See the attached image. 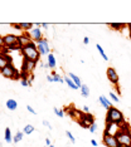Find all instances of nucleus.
Segmentation results:
<instances>
[{
  "mask_svg": "<svg viewBox=\"0 0 131 147\" xmlns=\"http://www.w3.org/2000/svg\"><path fill=\"white\" fill-rule=\"evenodd\" d=\"M37 49H38L39 54L40 55H48L50 53V49H49V45H48V40L47 39H40V40L37 43Z\"/></svg>",
  "mask_w": 131,
  "mask_h": 147,
  "instance_id": "5",
  "label": "nucleus"
},
{
  "mask_svg": "<svg viewBox=\"0 0 131 147\" xmlns=\"http://www.w3.org/2000/svg\"><path fill=\"white\" fill-rule=\"evenodd\" d=\"M53 111H54V113H56V116H58V117H60L62 118L63 116H64V112H63V109H59V108H53Z\"/></svg>",
  "mask_w": 131,
  "mask_h": 147,
  "instance_id": "27",
  "label": "nucleus"
},
{
  "mask_svg": "<svg viewBox=\"0 0 131 147\" xmlns=\"http://www.w3.org/2000/svg\"><path fill=\"white\" fill-rule=\"evenodd\" d=\"M83 43H85L86 45L88 44V43H90V38H88V36H85V38H83Z\"/></svg>",
  "mask_w": 131,
  "mask_h": 147,
  "instance_id": "39",
  "label": "nucleus"
},
{
  "mask_svg": "<svg viewBox=\"0 0 131 147\" xmlns=\"http://www.w3.org/2000/svg\"><path fill=\"white\" fill-rule=\"evenodd\" d=\"M4 42H5V47L8 48V47L13 45V44H16L18 43V35L15 34H6L4 35Z\"/></svg>",
  "mask_w": 131,
  "mask_h": 147,
  "instance_id": "11",
  "label": "nucleus"
},
{
  "mask_svg": "<svg viewBox=\"0 0 131 147\" xmlns=\"http://www.w3.org/2000/svg\"><path fill=\"white\" fill-rule=\"evenodd\" d=\"M98 102H100V105L102 106L103 108H106V109H109L110 107L112 106V105H111V103H110V101L106 98L105 96H100V97H98Z\"/></svg>",
  "mask_w": 131,
  "mask_h": 147,
  "instance_id": "17",
  "label": "nucleus"
},
{
  "mask_svg": "<svg viewBox=\"0 0 131 147\" xmlns=\"http://www.w3.org/2000/svg\"><path fill=\"white\" fill-rule=\"evenodd\" d=\"M0 74L5 78H9V79H15V78H19V72L15 69V67L13 64H8L5 65L3 69H0Z\"/></svg>",
  "mask_w": 131,
  "mask_h": 147,
  "instance_id": "3",
  "label": "nucleus"
},
{
  "mask_svg": "<svg viewBox=\"0 0 131 147\" xmlns=\"http://www.w3.org/2000/svg\"><path fill=\"white\" fill-rule=\"evenodd\" d=\"M88 129H90V132H91V133H95V132L97 131V123L95 122V123H93V125H91Z\"/></svg>",
  "mask_w": 131,
  "mask_h": 147,
  "instance_id": "29",
  "label": "nucleus"
},
{
  "mask_svg": "<svg viewBox=\"0 0 131 147\" xmlns=\"http://www.w3.org/2000/svg\"><path fill=\"white\" fill-rule=\"evenodd\" d=\"M5 141L8 143H12L13 142V136H12V131H10L9 127L5 128Z\"/></svg>",
  "mask_w": 131,
  "mask_h": 147,
  "instance_id": "22",
  "label": "nucleus"
},
{
  "mask_svg": "<svg viewBox=\"0 0 131 147\" xmlns=\"http://www.w3.org/2000/svg\"><path fill=\"white\" fill-rule=\"evenodd\" d=\"M5 106L9 111H15V109L18 108V102H16L15 99H8V101L5 102Z\"/></svg>",
  "mask_w": 131,
  "mask_h": 147,
  "instance_id": "16",
  "label": "nucleus"
},
{
  "mask_svg": "<svg viewBox=\"0 0 131 147\" xmlns=\"http://www.w3.org/2000/svg\"><path fill=\"white\" fill-rule=\"evenodd\" d=\"M20 84H22L23 87H29L28 79H20Z\"/></svg>",
  "mask_w": 131,
  "mask_h": 147,
  "instance_id": "33",
  "label": "nucleus"
},
{
  "mask_svg": "<svg viewBox=\"0 0 131 147\" xmlns=\"http://www.w3.org/2000/svg\"><path fill=\"white\" fill-rule=\"evenodd\" d=\"M42 123H43V125H44V126L48 127L49 129H52V126H50V123H49L48 121H45V119H43V122H42Z\"/></svg>",
  "mask_w": 131,
  "mask_h": 147,
  "instance_id": "37",
  "label": "nucleus"
},
{
  "mask_svg": "<svg viewBox=\"0 0 131 147\" xmlns=\"http://www.w3.org/2000/svg\"><path fill=\"white\" fill-rule=\"evenodd\" d=\"M47 63L49 64V68L50 69H54L56 68L57 63H56V57H54L53 53H49V54L47 55Z\"/></svg>",
  "mask_w": 131,
  "mask_h": 147,
  "instance_id": "14",
  "label": "nucleus"
},
{
  "mask_svg": "<svg viewBox=\"0 0 131 147\" xmlns=\"http://www.w3.org/2000/svg\"><path fill=\"white\" fill-rule=\"evenodd\" d=\"M106 123H116V125H124L125 123V117H124L122 112L117 109L116 107L111 106L107 109L106 113Z\"/></svg>",
  "mask_w": 131,
  "mask_h": 147,
  "instance_id": "2",
  "label": "nucleus"
},
{
  "mask_svg": "<svg viewBox=\"0 0 131 147\" xmlns=\"http://www.w3.org/2000/svg\"><path fill=\"white\" fill-rule=\"evenodd\" d=\"M127 132H129V135H130V138H131V127H130V126L127 127Z\"/></svg>",
  "mask_w": 131,
  "mask_h": 147,
  "instance_id": "44",
  "label": "nucleus"
},
{
  "mask_svg": "<svg viewBox=\"0 0 131 147\" xmlns=\"http://www.w3.org/2000/svg\"><path fill=\"white\" fill-rule=\"evenodd\" d=\"M0 147H1V142H0Z\"/></svg>",
  "mask_w": 131,
  "mask_h": 147,
  "instance_id": "47",
  "label": "nucleus"
},
{
  "mask_svg": "<svg viewBox=\"0 0 131 147\" xmlns=\"http://www.w3.org/2000/svg\"><path fill=\"white\" fill-rule=\"evenodd\" d=\"M48 24H47V23H43V24H42V29H48Z\"/></svg>",
  "mask_w": 131,
  "mask_h": 147,
  "instance_id": "42",
  "label": "nucleus"
},
{
  "mask_svg": "<svg viewBox=\"0 0 131 147\" xmlns=\"http://www.w3.org/2000/svg\"><path fill=\"white\" fill-rule=\"evenodd\" d=\"M33 28H34V25H33L32 23H22V30H23V32L29 33Z\"/></svg>",
  "mask_w": 131,
  "mask_h": 147,
  "instance_id": "20",
  "label": "nucleus"
},
{
  "mask_svg": "<svg viewBox=\"0 0 131 147\" xmlns=\"http://www.w3.org/2000/svg\"><path fill=\"white\" fill-rule=\"evenodd\" d=\"M34 126H32V125H26L24 128H23V133L24 135H30V133H33L34 132Z\"/></svg>",
  "mask_w": 131,
  "mask_h": 147,
  "instance_id": "23",
  "label": "nucleus"
},
{
  "mask_svg": "<svg viewBox=\"0 0 131 147\" xmlns=\"http://www.w3.org/2000/svg\"><path fill=\"white\" fill-rule=\"evenodd\" d=\"M110 28H112L113 30H122L125 26H127L126 24H124V23H110L109 24Z\"/></svg>",
  "mask_w": 131,
  "mask_h": 147,
  "instance_id": "18",
  "label": "nucleus"
},
{
  "mask_svg": "<svg viewBox=\"0 0 131 147\" xmlns=\"http://www.w3.org/2000/svg\"><path fill=\"white\" fill-rule=\"evenodd\" d=\"M26 79H28V82H29V86H32V83H33V79H34V76H33V73H30V74L26 77Z\"/></svg>",
  "mask_w": 131,
  "mask_h": 147,
  "instance_id": "32",
  "label": "nucleus"
},
{
  "mask_svg": "<svg viewBox=\"0 0 131 147\" xmlns=\"http://www.w3.org/2000/svg\"><path fill=\"white\" fill-rule=\"evenodd\" d=\"M68 77L73 81V83H75V84L77 86V88H78V89L81 88V87H82V82H81V78H79L78 76H76L75 73H71V72H69V73H68Z\"/></svg>",
  "mask_w": 131,
  "mask_h": 147,
  "instance_id": "15",
  "label": "nucleus"
},
{
  "mask_svg": "<svg viewBox=\"0 0 131 147\" xmlns=\"http://www.w3.org/2000/svg\"><path fill=\"white\" fill-rule=\"evenodd\" d=\"M91 145H92L93 147H97V142L95 141V140H91Z\"/></svg>",
  "mask_w": 131,
  "mask_h": 147,
  "instance_id": "40",
  "label": "nucleus"
},
{
  "mask_svg": "<svg viewBox=\"0 0 131 147\" xmlns=\"http://www.w3.org/2000/svg\"><path fill=\"white\" fill-rule=\"evenodd\" d=\"M82 112H83V113H90V107H88V106H83Z\"/></svg>",
  "mask_w": 131,
  "mask_h": 147,
  "instance_id": "36",
  "label": "nucleus"
},
{
  "mask_svg": "<svg viewBox=\"0 0 131 147\" xmlns=\"http://www.w3.org/2000/svg\"><path fill=\"white\" fill-rule=\"evenodd\" d=\"M23 136H24V133H23V131H18L15 133V136L13 137V142L14 143H18V142H20L23 140Z\"/></svg>",
  "mask_w": 131,
  "mask_h": 147,
  "instance_id": "21",
  "label": "nucleus"
},
{
  "mask_svg": "<svg viewBox=\"0 0 131 147\" xmlns=\"http://www.w3.org/2000/svg\"><path fill=\"white\" fill-rule=\"evenodd\" d=\"M20 51H22V54L24 57V59H28V61H32V62H35V63L39 62L40 54H39L38 49H37L35 42H32L30 44L25 45L24 48H22Z\"/></svg>",
  "mask_w": 131,
  "mask_h": 147,
  "instance_id": "1",
  "label": "nucleus"
},
{
  "mask_svg": "<svg viewBox=\"0 0 131 147\" xmlns=\"http://www.w3.org/2000/svg\"><path fill=\"white\" fill-rule=\"evenodd\" d=\"M127 29H129V34H130V38H131V23L127 24Z\"/></svg>",
  "mask_w": 131,
  "mask_h": 147,
  "instance_id": "41",
  "label": "nucleus"
},
{
  "mask_svg": "<svg viewBox=\"0 0 131 147\" xmlns=\"http://www.w3.org/2000/svg\"><path fill=\"white\" fill-rule=\"evenodd\" d=\"M120 125L116 123H106V128H105V135H110V136H116V133L120 131Z\"/></svg>",
  "mask_w": 131,
  "mask_h": 147,
  "instance_id": "8",
  "label": "nucleus"
},
{
  "mask_svg": "<svg viewBox=\"0 0 131 147\" xmlns=\"http://www.w3.org/2000/svg\"><path fill=\"white\" fill-rule=\"evenodd\" d=\"M102 142H103V145L107 146V147H117V146L120 145L115 136L105 135V133H103V140H102Z\"/></svg>",
  "mask_w": 131,
  "mask_h": 147,
  "instance_id": "6",
  "label": "nucleus"
},
{
  "mask_svg": "<svg viewBox=\"0 0 131 147\" xmlns=\"http://www.w3.org/2000/svg\"><path fill=\"white\" fill-rule=\"evenodd\" d=\"M32 42H33V40H32V38L29 36L28 33H24V34H22V35L18 36V43H19L20 48H24L25 45L30 44Z\"/></svg>",
  "mask_w": 131,
  "mask_h": 147,
  "instance_id": "10",
  "label": "nucleus"
},
{
  "mask_svg": "<svg viewBox=\"0 0 131 147\" xmlns=\"http://www.w3.org/2000/svg\"><path fill=\"white\" fill-rule=\"evenodd\" d=\"M0 48H5V42H4V36H0Z\"/></svg>",
  "mask_w": 131,
  "mask_h": 147,
  "instance_id": "34",
  "label": "nucleus"
},
{
  "mask_svg": "<svg viewBox=\"0 0 131 147\" xmlns=\"http://www.w3.org/2000/svg\"><path fill=\"white\" fill-rule=\"evenodd\" d=\"M78 123L83 128H90V126L95 123V116L92 113H83L82 118L78 121Z\"/></svg>",
  "mask_w": 131,
  "mask_h": 147,
  "instance_id": "4",
  "label": "nucleus"
},
{
  "mask_svg": "<svg viewBox=\"0 0 131 147\" xmlns=\"http://www.w3.org/2000/svg\"><path fill=\"white\" fill-rule=\"evenodd\" d=\"M52 77H53V79H54V82L57 83H64V78H62L59 74H57L56 72H52Z\"/></svg>",
  "mask_w": 131,
  "mask_h": 147,
  "instance_id": "25",
  "label": "nucleus"
},
{
  "mask_svg": "<svg viewBox=\"0 0 131 147\" xmlns=\"http://www.w3.org/2000/svg\"><path fill=\"white\" fill-rule=\"evenodd\" d=\"M96 48H97V51H98V53L101 55H102V58L105 59V61H109V57L106 55V53L103 52V49H102V47H101L100 44H96Z\"/></svg>",
  "mask_w": 131,
  "mask_h": 147,
  "instance_id": "26",
  "label": "nucleus"
},
{
  "mask_svg": "<svg viewBox=\"0 0 131 147\" xmlns=\"http://www.w3.org/2000/svg\"><path fill=\"white\" fill-rule=\"evenodd\" d=\"M29 36L32 38V40L33 42H35V43H38L40 39H43V34H42V29L39 28V26H35V28H33L32 30H30L29 33Z\"/></svg>",
  "mask_w": 131,
  "mask_h": 147,
  "instance_id": "7",
  "label": "nucleus"
},
{
  "mask_svg": "<svg viewBox=\"0 0 131 147\" xmlns=\"http://www.w3.org/2000/svg\"><path fill=\"white\" fill-rule=\"evenodd\" d=\"M110 97H111V98H112V99H113V101H115L116 103L120 101V99H119V96L115 94V93H113V92H110Z\"/></svg>",
  "mask_w": 131,
  "mask_h": 147,
  "instance_id": "30",
  "label": "nucleus"
},
{
  "mask_svg": "<svg viewBox=\"0 0 131 147\" xmlns=\"http://www.w3.org/2000/svg\"><path fill=\"white\" fill-rule=\"evenodd\" d=\"M47 147H54V145H50V146H47Z\"/></svg>",
  "mask_w": 131,
  "mask_h": 147,
  "instance_id": "46",
  "label": "nucleus"
},
{
  "mask_svg": "<svg viewBox=\"0 0 131 147\" xmlns=\"http://www.w3.org/2000/svg\"><path fill=\"white\" fill-rule=\"evenodd\" d=\"M52 143H50V140L49 138H45V146H50Z\"/></svg>",
  "mask_w": 131,
  "mask_h": 147,
  "instance_id": "43",
  "label": "nucleus"
},
{
  "mask_svg": "<svg viewBox=\"0 0 131 147\" xmlns=\"http://www.w3.org/2000/svg\"><path fill=\"white\" fill-rule=\"evenodd\" d=\"M69 115L71 117H72L75 121L78 122L81 118H82V116H83V112L82 111H77V109H69Z\"/></svg>",
  "mask_w": 131,
  "mask_h": 147,
  "instance_id": "13",
  "label": "nucleus"
},
{
  "mask_svg": "<svg viewBox=\"0 0 131 147\" xmlns=\"http://www.w3.org/2000/svg\"><path fill=\"white\" fill-rule=\"evenodd\" d=\"M81 94H82V97H85V98H87V97L90 96V88L87 84H82V87H81Z\"/></svg>",
  "mask_w": 131,
  "mask_h": 147,
  "instance_id": "19",
  "label": "nucleus"
},
{
  "mask_svg": "<svg viewBox=\"0 0 131 147\" xmlns=\"http://www.w3.org/2000/svg\"><path fill=\"white\" fill-rule=\"evenodd\" d=\"M0 49H1V48H0ZM0 52H1V51H0Z\"/></svg>",
  "mask_w": 131,
  "mask_h": 147,
  "instance_id": "48",
  "label": "nucleus"
},
{
  "mask_svg": "<svg viewBox=\"0 0 131 147\" xmlns=\"http://www.w3.org/2000/svg\"><path fill=\"white\" fill-rule=\"evenodd\" d=\"M12 26L15 29H18V30H22V23H13Z\"/></svg>",
  "mask_w": 131,
  "mask_h": 147,
  "instance_id": "31",
  "label": "nucleus"
},
{
  "mask_svg": "<svg viewBox=\"0 0 131 147\" xmlns=\"http://www.w3.org/2000/svg\"><path fill=\"white\" fill-rule=\"evenodd\" d=\"M26 109H28V112H29V113H32V115H37L35 111L33 109V107H32V106H26Z\"/></svg>",
  "mask_w": 131,
  "mask_h": 147,
  "instance_id": "35",
  "label": "nucleus"
},
{
  "mask_svg": "<svg viewBox=\"0 0 131 147\" xmlns=\"http://www.w3.org/2000/svg\"><path fill=\"white\" fill-rule=\"evenodd\" d=\"M117 147H127V146H124V145H119Z\"/></svg>",
  "mask_w": 131,
  "mask_h": 147,
  "instance_id": "45",
  "label": "nucleus"
},
{
  "mask_svg": "<svg viewBox=\"0 0 131 147\" xmlns=\"http://www.w3.org/2000/svg\"><path fill=\"white\" fill-rule=\"evenodd\" d=\"M107 78H109V81L112 83V84H119V74L116 73V69H113L112 67H110V68H107Z\"/></svg>",
  "mask_w": 131,
  "mask_h": 147,
  "instance_id": "9",
  "label": "nucleus"
},
{
  "mask_svg": "<svg viewBox=\"0 0 131 147\" xmlns=\"http://www.w3.org/2000/svg\"><path fill=\"white\" fill-rule=\"evenodd\" d=\"M64 82L67 83V86H68L69 88H72V89H78V88H77V86L75 84V83H73V81H72V79L69 78L68 76H67L66 78H64Z\"/></svg>",
  "mask_w": 131,
  "mask_h": 147,
  "instance_id": "24",
  "label": "nucleus"
},
{
  "mask_svg": "<svg viewBox=\"0 0 131 147\" xmlns=\"http://www.w3.org/2000/svg\"><path fill=\"white\" fill-rule=\"evenodd\" d=\"M8 64H13V58L6 54H3L0 53V69H3L5 65Z\"/></svg>",
  "mask_w": 131,
  "mask_h": 147,
  "instance_id": "12",
  "label": "nucleus"
},
{
  "mask_svg": "<svg viewBox=\"0 0 131 147\" xmlns=\"http://www.w3.org/2000/svg\"><path fill=\"white\" fill-rule=\"evenodd\" d=\"M66 135H67V137L69 138V141H71V143H76V137L72 135L69 131H66Z\"/></svg>",
  "mask_w": 131,
  "mask_h": 147,
  "instance_id": "28",
  "label": "nucleus"
},
{
  "mask_svg": "<svg viewBox=\"0 0 131 147\" xmlns=\"http://www.w3.org/2000/svg\"><path fill=\"white\" fill-rule=\"evenodd\" d=\"M47 81H48L49 83H53V82H54V79H53L52 76H47Z\"/></svg>",
  "mask_w": 131,
  "mask_h": 147,
  "instance_id": "38",
  "label": "nucleus"
}]
</instances>
